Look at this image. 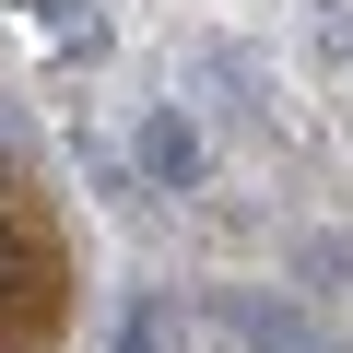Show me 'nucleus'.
I'll return each instance as SVG.
<instances>
[{
	"label": "nucleus",
	"mask_w": 353,
	"mask_h": 353,
	"mask_svg": "<svg viewBox=\"0 0 353 353\" xmlns=\"http://www.w3.org/2000/svg\"><path fill=\"white\" fill-rule=\"evenodd\" d=\"M141 165H153V176H176V189H189V176H201V130L176 118V106H153V118H141Z\"/></svg>",
	"instance_id": "2"
},
{
	"label": "nucleus",
	"mask_w": 353,
	"mask_h": 353,
	"mask_svg": "<svg viewBox=\"0 0 353 353\" xmlns=\"http://www.w3.org/2000/svg\"><path fill=\"white\" fill-rule=\"evenodd\" d=\"M59 318V236L36 201H0V341H48Z\"/></svg>",
	"instance_id": "1"
},
{
	"label": "nucleus",
	"mask_w": 353,
	"mask_h": 353,
	"mask_svg": "<svg viewBox=\"0 0 353 353\" xmlns=\"http://www.w3.org/2000/svg\"><path fill=\"white\" fill-rule=\"evenodd\" d=\"M24 24H36L59 59H106V24L83 12V0H24Z\"/></svg>",
	"instance_id": "3"
}]
</instances>
